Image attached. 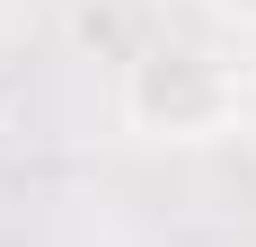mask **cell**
<instances>
[{
	"label": "cell",
	"mask_w": 256,
	"mask_h": 247,
	"mask_svg": "<svg viewBox=\"0 0 256 247\" xmlns=\"http://www.w3.org/2000/svg\"><path fill=\"white\" fill-rule=\"evenodd\" d=\"M124 124L150 142H212L238 124V80L194 44H150L124 62Z\"/></svg>",
	"instance_id": "1"
},
{
	"label": "cell",
	"mask_w": 256,
	"mask_h": 247,
	"mask_svg": "<svg viewBox=\"0 0 256 247\" xmlns=\"http://www.w3.org/2000/svg\"><path fill=\"white\" fill-rule=\"evenodd\" d=\"M26 44H36V18H26V0H0V80L26 62Z\"/></svg>",
	"instance_id": "2"
},
{
	"label": "cell",
	"mask_w": 256,
	"mask_h": 247,
	"mask_svg": "<svg viewBox=\"0 0 256 247\" xmlns=\"http://www.w3.org/2000/svg\"><path fill=\"white\" fill-rule=\"evenodd\" d=\"M212 9H221L230 26H256V0H212Z\"/></svg>",
	"instance_id": "3"
}]
</instances>
